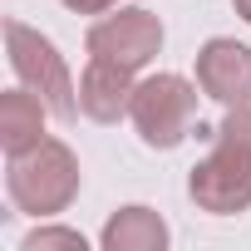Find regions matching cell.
I'll list each match as a JSON object with an SVG mask.
<instances>
[{
  "label": "cell",
  "instance_id": "cell-9",
  "mask_svg": "<svg viewBox=\"0 0 251 251\" xmlns=\"http://www.w3.org/2000/svg\"><path fill=\"white\" fill-rule=\"evenodd\" d=\"M99 241H103V251H163L168 246V222L153 207H118Z\"/></svg>",
  "mask_w": 251,
  "mask_h": 251
},
{
  "label": "cell",
  "instance_id": "cell-11",
  "mask_svg": "<svg viewBox=\"0 0 251 251\" xmlns=\"http://www.w3.org/2000/svg\"><path fill=\"white\" fill-rule=\"evenodd\" d=\"M64 10H74V15H103V10H113L118 0H59Z\"/></svg>",
  "mask_w": 251,
  "mask_h": 251
},
{
  "label": "cell",
  "instance_id": "cell-1",
  "mask_svg": "<svg viewBox=\"0 0 251 251\" xmlns=\"http://www.w3.org/2000/svg\"><path fill=\"white\" fill-rule=\"evenodd\" d=\"M187 192L212 217L251 207V103L226 108V118L212 128V153L192 168Z\"/></svg>",
  "mask_w": 251,
  "mask_h": 251
},
{
  "label": "cell",
  "instance_id": "cell-12",
  "mask_svg": "<svg viewBox=\"0 0 251 251\" xmlns=\"http://www.w3.org/2000/svg\"><path fill=\"white\" fill-rule=\"evenodd\" d=\"M231 5H236V15H241V20L251 25V0H231Z\"/></svg>",
  "mask_w": 251,
  "mask_h": 251
},
{
  "label": "cell",
  "instance_id": "cell-3",
  "mask_svg": "<svg viewBox=\"0 0 251 251\" xmlns=\"http://www.w3.org/2000/svg\"><path fill=\"white\" fill-rule=\"evenodd\" d=\"M5 50H10L15 79H20L25 89H35L59 123H74V118L84 113V108H79V89H74V79H69L59 50H54L40 30H30V25H20V20H5Z\"/></svg>",
  "mask_w": 251,
  "mask_h": 251
},
{
  "label": "cell",
  "instance_id": "cell-6",
  "mask_svg": "<svg viewBox=\"0 0 251 251\" xmlns=\"http://www.w3.org/2000/svg\"><path fill=\"white\" fill-rule=\"evenodd\" d=\"M197 84L226 108L251 103V50L241 40H207L197 50Z\"/></svg>",
  "mask_w": 251,
  "mask_h": 251
},
{
  "label": "cell",
  "instance_id": "cell-8",
  "mask_svg": "<svg viewBox=\"0 0 251 251\" xmlns=\"http://www.w3.org/2000/svg\"><path fill=\"white\" fill-rule=\"evenodd\" d=\"M45 113H50V103L25 84L0 94V148H5V158H15L45 138Z\"/></svg>",
  "mask_w": 251,
  "mask_h": 251
},
{
  "label": "cell",
  "instance_id": "cell-5",
  "mask_svg": "<svg viewBox=\"0 0 251 251\" xmlns=\"http://www.w3.org/2000/svg\"><path fill=\"white\" fill-rule=\"evenodd\" d=\"M84 45H89V54L118 59V64H128V69H143L163 50V20L153 10H143V5H128V10H113L99 25H89Z\"/></svg>",
  "mask_w": 251,
  "mask_h": 251
},
{
  "label": "cell",
  "instance_id": "cell-2",
  "mask_svg": "<svg viewBox=\"0 0 251 251\" xmlns=\"http://www.w3.org/2000/svg\"><path fill=\"white\" fill-rule=\"evenodd\" d=\"M5 187H10V202L30 217H54L74 202L79 192V158L69 143L59 138H40L35 148L15 153L10 158V173H5Z\"/></svg>",
  "mask_w": 251,
  "mask_h": 251
},
{
  "label": "cell",
  "instance_id": "cell-7",
  "mask_svg": "<svg viewBox=\"0 0 251 251\" xmlns=\"http://www.w3.org/2000/svg\"><path fill=\"white\" fill-rule=\"evenodd\" d=\"M133 69L118 64V59H103L94 54L79 74V108L94 118V123H118L123 113L133 108Z\"/></svg>",
  "mask_w": 251,
  "mask_h": 251
},
{
  "label": "cell",
  "instance_id": "cell-10",
  "mask_svg": "<svg viewBox=\"0 0 251 251\" xmlns=\"http://www.w3.org/2000/svg\"><path fill=\"white\" fill-rule=\"evenodd\" d=\"M50 246L84 251V236H79V231H64V226H40L35 236H25V246H20V251H50Z\"/></svg>",
  "mask_w": 251,
  "mask_h": 251
},
{
  "label": "cell",
  "instance_id": "cell-4",
  "mask_svg": "<svg viewBox=\"0 0 251 251\" xmlns=\"http://www.w3.org/2000/svg\"><path fill=\"white\" fill-rule=\"evenodd\" d=\"M197 89L202 84H187L182 74H148L138 89H133V128L148 148H177L192 123H197Z\"/></svg>",
  "mask_w": 251,
  "mask_h": 251
}]
</instances>
